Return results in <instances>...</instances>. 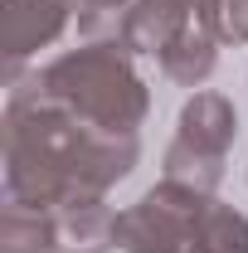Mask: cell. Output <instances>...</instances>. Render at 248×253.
I'll list each match as a JSON object with an SVG mask.
<instances>
[{
    "mask_svg": "<svg viewBox=\"0 0 248 253\" xmlns=\"http://www.w3.org/2000/svg\"><path fill=\"white\" fill-rule=\"evenodd\" d=\"M0 253H59L54 210H30L5 200L0 205Z\"/></svg>",
    "mask_w": 248,
    "mask_h": 253,
    "instance_id": "cell-8",
    "label": "cell"
},
{
    "mask_svg": "<svg viewBox=\"0 0 248 253\" xmlns=\"http://www.w3.org/2000/svg\"><path fill=\"white\" fill-rule=\"evenodd\" d=\"M219 39L248 44V0H219Z\"/></svg>",
    "mask_w": 248,
    "mask_h": 253,
    "instance_id": "cell-10",
    "label": "cell"
},
{
    "mask_svg": "<svg viewBox=\"0 0 248 253\" xmlns=\"http://www.w3.org/2000/svg\"><path fill=\"white\" fill-rule=\"evenodd\" d=\"M239 136V112L234 102L214 88H195L175 117V136L165 146V180H180V185L209 190L214 195L219 180H224V161H229V146Z\"/></svg>",
    "mask_w": 248,
    "mask_h": 253,
    "instance_id": "cell-5",
    "label": "cell"
},
{
    "mask_svg": "<svg viewBox=\"0 0 248 253\" xmlns=\"http://www.w3.org/2000/svg\"><path fill=\"white\" fill-rule=\"evenodd\" d=\"M117 34L180 88H205L219 68V0H131Z\"/></svg>",
    "mask_w": 248,
    "mask_h": 253,
    "instance_id": "cell-4",
    "label": "cell"
},
{
    "mask_svg": "<svg viewBox=\"0 0 248 253\" xmlns=\"http://www.w3.org/2000/svg\"><path fill=\"white\" fill-rule=\"evenodd\" d=\"M141 161V136H117L78 122L34 83H10L5 97V200L30 210H63L107 200Z\"/></svg>",
    "mask_w": 248,
    "mask_h": 253,
    "instance_id": "cell-1",
    "label": "cell"
},
{
    "mask_svg": "<svg viewBox=\"0 0 248 253\" xmlns=\"http://www.w3.org/2000/svg\"><path fill=\"white\" fill-rule=\"evenodd\" d=\"M131 0H73V15H78V30L102 39L107 30H122Z\"/></svg>",
    "mask_w": 248,
    "mask_h": 253,
    "instance_id": "cell-9",
    "label": "cell"
},
{
    "mask_svg": "<svg viewBox=\"0 0 248 253\" xmlns=\"http://www.w3.org/2000/svg\"><path fill=\"white\" fill-rule=\"evenodd\" d=\"M122 253H248V214L209 190L161 180L117 214Z\"/></svg>",
    "mask_w": 248,
    "mask_h": 253,
    "instance_id": "cell-3",
    "label": "cell"
},
{
    "mask_svg": "<svg viewBox=\"0 0 248 253\" xmlns=\"http://www.w3.org/2000/svg\"><path fill=\"white\" fill-rule=\"evenodd\" d=\"M73 20V0H0V49L10 63V83H20V63L59 44Z\"/></svg>",
    "mask_w": 248,
    "mask_h": 253,
    "instance_id": "cell-6",
    "label": "cell"
},
{
    "mask_svg": "<svg viewBox=\"0 0 248 253\" xmlns=\"http://www.w3.org/2000/svg\"><path fill=\"white\" fill-rule=\"evenodd\" d=\"M49 102L68 107L78 122L117 136H141V122L151 112V88L136 73V54L112 39H88L83 49H68L54 63H44L30 78Z\"/></svg>",
    "mask_w": 248,
    "mask_h": 253,
    "instance_id": "cell-2",
    "label": "cell"
},
{
    "mask_svg": "<svg viewBox=\"0 0 248 253\" xmlns=\"http://www.w3.org/2000/svg\"><path fill=\"white\" fill-rule=\"evenodd\" d=\"M59 253H112L117 249V214L107 200H78L54 210Z\"/></svg>",
    "mask_w": 248,
    "mask_h": 253,
    "instance_id": "cell-7",
    "label": "cell"
}]
</instances>
